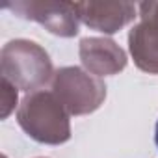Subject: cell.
Segmentation results:
<instances>
[{
	"label": "cell",
	"instance_id": "6da1fadb",
	"mask_svg": "<svg viewBox=\"0 0 158 158\" xmlns=\"http://www.w3.org/2000/svg\"><path fill=\"white\" fill-rule=\"evenodd\" d=\"M154 141H156V147H158V123H156V132H154Z\"/></svg>",
	"mask_w": 158,
	"mask_h": 158
}]
</instances>
